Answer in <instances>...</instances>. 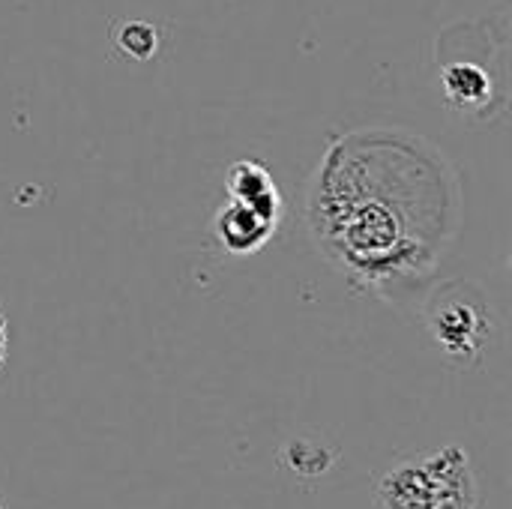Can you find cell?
<instances>
[{
  "mask_svg": "<svg viewBox=\"0 0 512 509\" xmlns=\"http://www.w3.org/2000/svg\"><path fill=\"white\" fill-rule=\"evenodd\" d=\"M117 45L126 51V54H132V57H150L153 51H156V30L150 27V24H141V21H129V24H123L120 27V33H117Z\"/></svg>",
  "mask_w": 512,
  "mask_h": 509,
  "instance_id": "obj_7",
  "label": "cell"
},
{
  "mask_svg": "<svg viewBox=\"0 0 512 509\" xmlns=\"http://www.w3.org/2000/svg\"><path fill=\"white\" fill-rule=\"evenodd\" d=\"M225 192L228 198H237L273 219H282V195H279V186L273 180V174L255 162V159H240L228 168V177H225Z\"/></svg>",
  "mask_w": 512,
  "mask_h": 509,
  "instance_id": "obj_6",
  "label": "cell"
},
{
  "mask_svg": "<svg viewBox=\"0 0 512 509\" xmlns=\"http://www.w3.org/2000/svg\"><path fill=\"white\" fill-rule=\"evenodd\" d=\"M375 498L381 509H477L480 489L471 456L450 444L384 471Z\"/></svg>",
  "mask_w": 512,
  "mask_h": 509,
  "instance_id": "obj_2",
  "label": "cell"
},
{
  "mask_svg": "<svg viewBox=\"0 0 512 509\" xmlns=\"http://www.w3.org/2000/svg\"><path fill=\"white\" fill-rule=\"evenodd\" d=\"M441 93L462 114H486L492 102L504 105V75H495L474 57H447L441 66Z\"/></svg>",
  "mask_w": 512,
  "mask_h": 509,
  "instance_id": "obj_4",
  "label": "cell"
},
{
  "mask_svg": "<svg viewBox=\"0 0 512 509\" xmlns=\"http://www.w3.org/2000/svg\"><path fill=\"white\" fill-rule=\"evenodd\" d=\"M279 219L237 201L228 198L213 219V234L219 240V246L231 255H252L258 249H264L270 243V237L276 234Z\"/></svg>",
  "mask_w": 512,
  "mask_h": 509,
  "instance_id": "obj_5",
  "label": "cell"
},
{
  "mask_svg": "<svg viewBox=\"0 0 512 509\" xmlns=\"http://www.w3.org/2000/svg\"><path fill=\"white\" fill-rule=\"evenodd\" d=\"M285 456L303 459V462H294V471H300V474H324L327 465L333 462V456H330L324 447H312V444H306V441H294V444L285 450Z\"/></svg>",
  "mask_w": 512,
  "mask_h": 509,
  "instance_id": "obj_8",
  "label": "cell"
},
{
  "mask_svg": "<svg viewBox=\"0 0 512 509\" xmlns=\"http://www.w3.org/2000/svg\"><path fill=\"white\" fill-rule=\"evenodd\" d=\"M426 324L435 342L459 360L480 357L489 339V303L468 282H450L438 288L426 306Z\"/></svg>",
  "mask_w": 512,
  "mask_h": 509,
  "instance_id": "obj_3",
  "label": "cell"
},
{
  "mask_svg": "<svg viewBox=\"0 0 512 509\" xmlns=\"http://www.w3.org/2000/svg\"><path fill=\"white\" fill-rule=\"evenodd\" d=\"M3 351H6V324L0 318V360H3Z\"/></svg>",
  "mask_w": 512,
  "mask_h": 509,
  "instance_id": "obj_9",
  "label": "cell"
},
{
  "mask_svg": "<svg viewBox=\"0 0 512 509\" xmlns=\"http://www.w3.org/2000/svg\"><path fill=\"white\" fill-rule=\"evenodd\" d=\"M462 222V186L447 156L408 129L336 135L306 198L318 252L363 291L393 300L432 279Z\"/></svg>",
  "mask_w": 512,
  "mask_h": 509,
  "instance_id": "obj_1",
  "label": "cell"
}]
</instances>
